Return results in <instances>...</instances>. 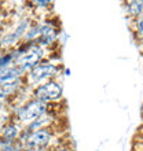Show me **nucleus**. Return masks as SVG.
<instances>
[{
	"instance_id": "obj_13",
	"label": "nucleus",
	"mask_w": 143,
	"mask_h": 151,
	"mask_svg": "<svg viewBox=\"0 0 143 151\" xmlns=\"http://www.w3.org/2000/svg\"><path fill=\"white\" fill-rule=\"evenodd\" d=\"M8 3H11L12 8L15 7H24L25 4L28 3V0H7Z\"/></svg>"
},
{
	"instance_id": "obj_11",
	"label": "nucleus",
	"mask_w": 143,
	"mask_h": 151,
	"mask_svg": "<svg viewBox=\"0 0 143 151\" xmlns=\"http://www.w3.org/2000/svg\"><path fill=\"white\" fill-rule=\"evenodd\" d=\"M12 18L11 17H8L7 11H3L0 12V40L3 37V35L6 33V30L8 29V26L12 24Z\"/></svg>"
},
{
	"instance_id": "obj_3",
	"label": "nucleus",
	"mask_w": 143,
	"mask_h": 151,
	"mask_svg": "<svg viewBox=\"0 0 143 151\" xmlns=\"http://www.w3.org/2000/svg\"><path fill=\"white\" fill-rule=\"evenodd\" d=\"M64 66L61 63V59H54L52 56L47 58V59L41 60L39 65H36L35 68L25 74V80H26V85L30 89L40 84H44L50 81V80L59 78V76L62 74Z\"/></svg>"
},
{
	"instance_id": "obj_1",
	"label": "nucleus",
	"mask_w": 143,
	"mask_h": 151,
	"mask_svg": "<svg viewBox=\"0 0 143 151\" xmlns=\"http://www.w3.org/2000/svg\"><path fill=\"white\" fill-rule=\"evenodd\" d=\"M56 131H58L56 125L50 128L36 129L32 132L22 129V133H21L18 142L21 143L24 151L48 150L58 140V137H61V133H58Z\"/></svg>"
},
{
	"instance_id": "obj_5",
	"label": "nucleus",
	"mask_w": 143,
	"mask_h": 151,
	"mask_svg": "<svg viewBox=\"0 0 143 151\" xmlns=\"http://www.w3.org/2000/svg\"><path fill=\"white\" fill-rule=\"evenodd\" d=\"M30 98L44 102V103H55L64 98V87L58 78L50 80L47 83L40 84L37 87L32 88L29 92Z\"/></svg>"
},
{
	"instance_id": "obj_2",
	"label": "nucleus",
	"mask_w": 143,
	"mask_h": 151,
	"mask_svg": "<svg viewBox=\"0 0 143 151\" xmlns=\"http://www.w3.org/2000/svg\"><path fill=\"white\" fill-rule=\"evenodd\" d=\"M36 15H33L32 12L28 11L22 14L18 19L12 21V24L8 26V29L6 30V33L0 40V54L11 52L24 40L25 33L28 32V29L33 24Z\"/></svg>"
},
{
	"instance_id": "obj_10",
	"label": "nucleus",
	"mask_w": 143,
	"mask_h": 151,
	"mask_svg": "<svg viewBox=\"0 0 143 151\" xmlns=\"http://www.w3.org/2000/svg\"><path fill=\"white\" fill-rule=\"evenodd\" d=\"M131 29L132 33L135 35V39L143 43V15L131 21Z\"/></svg>"
},
{
	"instance_id": "obj_6",
	"label": "nucleus",
	"mask_w": 143,
	"mask_h": 151,
	"mask_svg": "<svg viewBox=\"0 0 143 151\" xmlns=\"http://www.w3.org/2000/svg\"><path fill=\"white\" fill-rule=\"evenodd\" d=\"M22 129H24V127L20 122H17L15 119L11 117L7 122L4 124L3 131L0 133V140H3L6 143H15L20 139Z\"/></svg>"
},
{
	"instance_id": "obj_12",
	"label": "nucleus",
	"mask_w": 143,
	"mask_h": 151,
	"mask_svg": "<svg viewBox=\"0 0 143 151\" xmlns=\"http://www.w3.org/2000/svg\"><path fill=\"white\" fill-rule=\"evenodd\" d=\"M11 65H14V54L12 52L0 54V72L8 68V66H11Z\"/></svg>"
},
{
	"instance_id": "obj_4",
	"label": "nucleus",
	"mask_w": 143,
	"mask_h": 151,
	"mask_svg": "<svg viewBox=\"0 0 143 151\" xmlns=\"http://www.w3.org/2000/svg\"><path fill=\"white\" fill-rule=\"evenodd\" d=\"M11 117L15 119L17 122H20L22 127H26L35 119L43 117L44 114L48 113V103L40 102L35 98H28L24 103L18 104L17 107L10 110Z\"/></svg>"
},
{
	"instance_id": "obj_7",
	"label": "nucleus",
	"mask_w": 143,
	"mask_h": 151,
	"mask_svg": "<svg viewBox=\"0 0 143 151\" xmlns=\"http://www.w3.org/2000/svg\"><path fill=\"white\" fill-rule=\"evenodd\" d=\"M123 7L129 21L143 15V0H123Z\"/></svg>"
},
{
	"instance_id": "obj_8",
	"label": "nucleus",
	"mask_w": 143,
	"mask_h": 151,
	"mask_svg": "<svg viewBox=\"0 0 143 151\" xmlns=\"http://www.w3.org/2000/svg\"><path fill=\"white\" fill-rule=\"evenodd\" d=\"M52 4H54V0H28V3L25 6H29L30 10L29 11L32 12L33 15H37V12H47L50 14V10H51Z\"/></svg>"
},
{
	"instance_id": "obj_9",
	"label": "nucleus",
	"mask_w": 143,
	"mask_h": 151,
	"mask_svg": "<svg viewBox=\"0 0 143 151\" xmlns=\"http://www.w3.org/2000/svg\"><path fill=\"white\" fill-rule=\"evenodd\" d=\"M47 151H74V147H73V143L70 139L61 140V137H58V140Z\"/></svg>"
},
{
	"instance_id": "obj_14",
	"label": "nucleus",
	"mask_w": 143,
	"mask_h": 151,
	"mask_svg": "<svg viewBox=\"0 0 143 151\" xmlns=\"http://www.w3.org/2000/svg\"><path fill=\"white\" fill-rule=\"evenodd\" d=\"M140 114H142V118H143V104H142V107H140Z\"/></svg>"
}]
</instances>
